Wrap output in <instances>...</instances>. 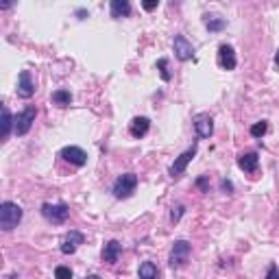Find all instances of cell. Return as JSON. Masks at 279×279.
<instances>
[{
	"label": "cell",
	"mask_w": 279,
	"mask_h": 279,
	"mask_svg": "<svg viewBox=\"0 0 279 279\" xmlns=\"http://www.w3.org/2000/svg\"><path fill=\"white\" fill-rule=\"evenodd\" d=\"M22 216H24V212L18 203L5 201L3 205H0V229L3 231L16 229L20 225V221H22Z\"/></svg>",
	"instance_id": "cell-1"
},
{
	"label": "cell",
	"mask_w": 279,
	"mask_h": 279,
	"mask_svg": "<svg viewBox=\"0 0 279 279\" xmlns=\"http://www.w3.org/2000/svg\"><path fill=\"white\" fill-rule=\"evenodd\" d=\"M135 188H137V175L135 172H124V175H120L114 181V196L116 198H131L133 196V192H135Z\"/></svg>",
	"instance_id": "cell-2"
},
{
	"label": "cell",
	"mask_w": 279,
	"mask_h": 279,
	"mask_svg": "<svg viewBox=\"0 0 279 279\" xmlns=\"http://www.w3.org/2000/svg\"><path fill=\"white\" fill-rule=\"evenodd\" d=\"M190 253H192V247L188 240H177L170 249V257H168V264L172 268H183L190 260Z\"/></svg>",
	"instance_id": "cell-3"
},
{
	"label": "cell",
	"mask_w": 279,
	"mask_h": 279,
	"mask_svg": "<svg viewBox=\"0 0 279 279\" xmlns=\"http://www.w3.org/2000/svg\"><path fill=\"white\" fill-rule=\"evenodd\" d=\"M42 216L46 218L48 223H55V225H63L65 221H68V216H70V207L65 203H44L42 205Z\"/></svg>",
	"instance_id": "cell-4"
},
{
	"label": "cell",
	"mask_w": 279,
	"mask_h": 279,
	"mask_svg": "<svg viewBox=\"0 0 279 279\" xmlns=\"http://www.w3.org/2000/svg\"><path fill=\"white\" fill-rule=\"evenodd\" d=\"M35 116H37L35 107H26L24 111H20V114L13 118V133H16V135H26L31 131L33 122H35Z\"/></svg>",
	"instance_id": "cell-5"
},
{
	"label": "cell",
	"mask_w": 279,
	"mask_h": 279,
	"mask_svg": "<svg viewBox=\"0 0 279 279\" xmlns=\"http://www.w3.org/2000/svg\"><path fill=\"white\" fill-rule=\"evenodd\" d=\"M194 155H196V144H192V149H188L185 153H181L175 162L170 164V168H168V175L172 177V179H177V177H181L183 172H185V168H188V164L194 159Z\"/></svg>",
	"instance_id": "cell-6"
},
{
	"label": "cell",
	"mask_w": 279,
	"mask_h": 279,
	"mask_svg": "<svg viewBox=\"0 0 279 279\" xmlns=\"http://www.w3.org/2000/svg\"><path fill=\"white\" fill-rule=\"evenodd\" d=\"M172 48H175V57L179 61H188V59L194 57V46L185 39V35H175V39H172Z\"/></svg>",
	"instance_id": "cell-7"
},
{
	"label": "cell",
	"mask_w": 279,
	"mask_h": 279,
	"mask_svg": "<svg viewBox=\"0 0 279 279\" xmlns=\"http://www.w3.org/2000/svg\"><path fill=\"white\" fill-rule=\"evenodd\" d=\"M65 162H70L72 166H85L88 164V153H85L83 149H79V146H65V149H61V153H59Z\"/></svg>",
	"instance_id": "cell-8"
},
{
	"label": "cell",
	"mask_w": 279,
	"mask_h": 279,
	"mask_svg": "<svg viewBox=\"0 0 279 279\" xmlns=\"http://www.w3.org/2000/svg\"><path fill=\"white\" fill-rule=\"evenodd\" d=\"M218 63H221V68H223V70H236L238 59H236V50H234V46L223 44L221 48H218Z\"/></svg>",
	"instance_id": "cell-9"
},
{
	"label": "cell",
	"mask_w": 279,
	"mask_h": 279,
	"mask_svg": "<svg viewBox=\"0 0 279 279\" xmlns=\"http://www.w3.org/2000/svg\"><path fill=\"white\" fill-rule=\"evenodd\" d=\"M33 94H35V83H33V79H31V72L22 70L20 72V79H18V96L31 98Z\"/></svg>",
	"instance_id": "cell-10"
},
{
	"label": "cell",
	"mask_w": 279,
	"mask_h": 279,
	"mask_svg": "<svg viewBox=\"0 0 279 279\" xmlns=\"http://www.w3.org/2000/svg\"><path fill=\"white\" fill-rule=\"evenodd\" d=\"M194 131L198 137H210L214 133V122H212V116L210 114H198L194 118Z\"/></svg>",
	"instance_id": "cell-11"
},
{
	"label": "cell",
	"mask_w": 279,
	"mask_h": 279,
	"mask_svg": "<svg viewBox=\"0 0 279 279\" xmlns=\"http://www.w3.org/2000/svg\"><path fill=\"white\" fill-rule=\"evenodd\" d=\"M83 234H79V231H70L68 236L63 238V242H61V253L63 255H72L77 251L79 244H83Z\"/></svg>",
	"instance_id": "cell-12"
},
{
	"label": "cell",
	"mask_w": 279,
	"mask_h": 279,
	"mask_svg": "<svg viewBox=\"0 0 279 279\" xmlns=\"http://www.w3.org/2000/svg\"><path fill=\"white\" fill-rule=\"evenodd\" d=\"M149 129H151V120L146 116H135L129 124V133L133 137H144L149 133Z\"/></svg>",
	"instance_id": "cell-13"
},
{
	"label": "cell",
	"mask_w": 279,
	"mask_h": 279,
	"mask_svg": "<svg viewBox=\"0 0 279 279\" xmlns=\"http://www.w3.org/2000/svg\"><path fill=\"white\" fill-rule=\"evenodd\" d=\"M120 253H122V244L118 242V240L105 242V247H103V260L107 262V264H116L118 257H120Z\"/></svg>",
	"instance_id": "cell-14"
},
{
	"label": "cell",
	"mask_w": 279,
	"mask_h": 279,
	"mask_svg": "<svg viewBox=\"0 0 279 279\" xmlns=\"http://www.w3.org/2000/svg\"><path fill=\"white\" fill-rule=\"evenodd\" d=\"M257 164H260V155H257V153H244V155L238 157V166H240L244 172H255Z\"/></svg>",
	"instance_id": "cell-15"
},
{
	"label": "cell",
	"mask_w": 279,
	"mask_h": 279,
	"mask_svg": "<svg viewBox=\"0 0 279 279\" xmlns=\"http://www.w3.org/2000/svg\"><path fill=\"white\" fill-rule=\"evenodd\" d=\"M109 11H111V18H127L131 13V3L129 0H111L109 3Z\"/></svg>",
	"instance_id": "cell-16"
},
{
	"label": "cell",
	"mask_w": 279,
	"mask_h": 279,
	"mask_svg": "<svg viewBox=\"0 0 279 279\" xmlns=\"http://www.w3.org/2000/svg\"><path fill=\"white\" fill-rule=\"evenodd\" d=\"M11 127H13V118L9 114V109L3 107V118H0V137H3V140L9 137Z\"/></svg>",
	"instance_id": "cell-17"
},
{
	"label": "cell",
	"mask_w": 279,
	"mask_h": 279,
	"mask_svg": "<svg viewBox=\"0 0 279 279\" xmlns=\"http://www.w3.org/2000/svg\"><path fill=\"white\" fill-rule=\"evenodd\" d=\"M137 275H140V279H157L159 277L157 266L153 262H142V264H140Z\"/></svg>",
	"instance_id": "cell-18"
},
{
	"label": "cell",
	"mask_w": 279,
	"mask_h": 279,
	"mask_svg": "<svg viewBox=\"0 0 279 279\" xmlns=\"http://www.w3.org/2000/svg\"><path fill=\"white\" fill-rule=\"evenodd\" d=\"M52 103H55L57 107H68L72 103V94L68 90H57V92H52Z\"/></svg>",
	"instance_id": "cell-19"
},
{
	"label": "cell",
	"mask_w": 279,
	"mask_h": 279,
	"mask_svg": "<svg viewBox=\"0 0 279 279\" xmlns=\"http://www.w3.org/2000/svg\"><path fill=\"white\" fill-rule=\"evenodd\" d=\"M205 29L207 31H223L225 29V20L223 18H214V16H205Z\"/></svg>",
	"instance_id": "cell-20"
},
{
	"label": "cell",
	"mask_w": 279,
	"mask_h": 279,
	"mask_svg": "<svg viewBox=\"0 0 279 279\" xmlns=\"http://www.w3.org/2000/svg\"><path fill=\"white\" fill-rule=\"evenodd\" d=\"M157 70H159V77H162L164 81H170V79H172L170 70H168V59H159V61H157Z\"/></svg>",
	"instance_id": "cell-21"
},
{
	"label": "cell",
	"mask_w": 279,
	"mask_h": 279,
	"mask_svg": "<svg viewBox=\"0 0 279 279\" xmlns=\"http://www.w3.org/2000/svg\"><path fill=\"white\" fill-rule=\"evenodd\" d=\"M266 131H268V122L262 120V122H255L253 127H251V135H253V137H262Z\"/></svg>",
	"instance_id": "cell-22"
},
{
	"label": "cell",
	"mask_w": 279,
	"mask_h": 279,
	"mask_svg": "<svg viewBox=\"0 0 279 279\" xmlns=\"http://www.w3.org/2000/svg\"><path fill=\"white\" fill-rule=\"evenodd\" d=\"M55 279H72V270L68 266H57L55 268Z\"/></svg>",
	"instance_id": "cell-23"
},
{
	"label": "cell",
	"mask_w": 279,
	"mask_h": 279,
	"mask_svg": "<svg viewBox=\"0 0 279 279\" xmlns=\"http://www.w3.org/2000/svg\"><path fill=\"white\" fill-rule=\"evenodd\" d=\"M185 214V207L183 205H177V207H172V212H170V218H172V223H179L181 221V216Z\"/></svg>",
	"instance_id": "cell-24"
},
{
	"label": "cell",
	"mask_w": 279,
	"mask_h": 279,
	"mask_svg": "<svg viewBox=\"0 0 279 279\" xmlns=\"http://www.w3.org/2000/svg\"><path fill=\"white\" fill-rule=\"evenodd\" d=\"M196 185L201 188V192H210V179L207 177H198L196 179Z\"/></svg>",
	"instance_id": "cell-25"
},
{
	"label": "cell",
	"mask_w": 279,
	"mask_h": 279,
	"mask_svg": "<svg viewBox=\"0 0 279 279\" xmlns=\"http://www.w3.org/2000/svg\"><path fill=\"white\" fill-rule=\"evenodd\" d=\"M221 190L225 192V194H231V192H234V183H231L229 179H223V181H221Z\"/></svg>",
	"instance_id": "cell-26"
},
{
	"label": "cell",
	"mask_w": 279,
	"mask_h": 279,
	"mask_svg": "<svg viewBox=\"0 0 279 279\" xmlns=\"http://www.w3.org/2000/svg\"><path fill=\"white\" fill-rule=\"evenodd\" d=\"M266 279H279V268L275 264H270L268 266V273H266Z\"/></svg>",
	"instance_id": "cell-27"
},
{
	"label": "cell",
	"mask_w": 279,
	"mask_h": 279,
	"mask_svg": "<svg viewBox=\"0 0 279 279\" xmlns=\"http://www.w3.org/2000/svg\"><path fill=\"white\" fill-rule=\"evenodd\" d=\"M142 7H144L146 11H153V9H155V7H157V0H149V3H144Z\"/></svg>",
	"instance_id": "cell-28"
},
{
	"label": "cell",
	"mask_w": 279,
	"mask_h": 279,
	"mask_svg": "<svg viewBox=\"0 0 279 279\" xmlns=\"http://www.w3.org/2000/svg\"><path fill=\"white\" fill-rule=\"evenodd\" d=\"M77 16H79V18H81V20H83L85 16H90V13H88V11H85V9H79V11H77Z\"/></svg>",
	"instance_id": "cell-29"
},
{
	"label": "cell",
	"mask_w": 279,
	"mask_h": 279,
	"mask_svg": "<svg viewBox=\"0 0 279 279\" xmlns=\"http://www.w3.org/2000/svg\"><path fill=\"white\" fill-rule=\"evenodd\" d=\"M275 63H277V68H279V48H277V52H275Z\"/></svg>",
	"instance_id": "cell-30"
},
{
	"label": "cell",
	"mask_w": 279,
	"mask_h": 279,
	"mask_svg": "<svg viewBox=\"0 0 279 279\" xmlns=\"http://www.w3.org/2000/svg\"><path fill=\"white\" fill-rule=\"evenodd\" d=\"M85 279H101V277H98V275H88Z\"/></svg>",
	"instance_id": "cell-31"
}]
</instances>
